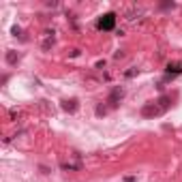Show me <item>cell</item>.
<instances>
[{
  "label": "cell",
  "mask_w": 182,
  "mask_h": 182,
  "mask_svg": "<svg viewBox=\"0 0 182 182\" xmlns=\"http://www.w3.org/2000/svg\"><path fill=\"white\" fill-rule=\"evenodd\" d=\"M163 109L159 107V103H146L144 107H141V116L144 118H154V116H161Z\"/></svg>",
  "instance_id": "1"
},
{
  "label": "cell",
  "mask_w": 182,
  "mask_h": 182,
  "mask_svg": "<svg viewBox=\"0 0 182 182\" xmlns=\"http://www.w3.org/2000/svg\"><path fill=\"white\" fill-rule=\"evenodd\" d=\"M116 26V15L114 13H105L101 19H99V30H114Z\"/></svg>",
  "instance_id": "2"
},
{
  "label": "cell",
  "mask_w": 182,
  "mask_h": 182,
  "mask_svg": "<svg viewBox=\"0 0 182 182\" xmlns=\"http://www.w3.org/2000/svg\"><path fill=\"white\" fill-rule=\"evenodd\" d=\"M122 97H124V88H122V86H116V88L111 90V92H109V99H107V103H111V105L116 107V105H118V103L122 101Z\"/></svg>",
  "instance_id": "3"
},
{
  "label": "cell",
  "mask_w": 182,
  "mask_h": 182,
  "mask_svg": "<svg viewBox=\"0 0 182 182\" xmlns=\"http://www.w3.org/2000/svg\"><path fill=\"white\" fill-rule=\"evenodd\" d=\"M62 109H64V111H69V114H75V111H77V101H75V99H67V101H62Z\"/></svg>",
  "instance_id": "4"
},
{
  "label": "cell",
  "mask_w": 182,
  "mask_h": 182,
  "mask_svg": "<svg viewBox=\"0 0 182 182\" xmlns=\"http://www.w3.org/2000/svg\"><path fill=\"white\" fill-rule=\"evenodd\" d=\"M167 73H169V75L182 73V62H169V64H167Z\"/></svg>",
  "instance_id": "5"
},
{
  "label": "cell",
  "mask_w": 182,
  "mask_h": 182,
  "mask_svg": "<svg viewBox=\"0 0 182 182\" xmlns=\"http://www.w3.org/2000/svg\"><path fill=\"white\" fill-rule=\"evenodd\" d=\"M157 103H159V107H161L163 111H165L167 107H169V105H172V103H169V97H161V99H159Z\"/></svg>",
  "instance_id": "6"
},
{
  "label": "cell",
  "mask_w": 182,
  "mask_h": 182,
  "mask_svg": "<svg viewBox=\"0 0 182 182\" xmlns=\"http://www.w3.org/2000/svg\"><path fill=\"white\" fill-rule=\"evenodd\" d=\"M17 60H19V56L15 54V51H9V54H7V62H9V64H15Z\"/></svg>",
  "instance_id": "7"
},
{
  "label": "cell",
  "mask_w": 182,
  "mask_h": 182,
  "mask_svg": "<svg viewBox=\"0 0 182 182\" xmlns=\"http://www.w3.org/2000/svg\"><path fill=\"white\" fill-rule=\"evenodd\" d=\"M139 9H131V11H129V19H135V15H139Z\"/></svg>",
  "instance_id": "8"
},
{
  "label": "cell",
  "mask_w": 182,
  "mask_h": 182,
  "mask_svg": "<svg viewBox=\"0 0 182 182\" xmlns=\"http://www.w3.org/2000/svg\"><path fill=\"white\" fill-rule=\"evenodd\" d=\"M97 114H99V116H105L107 109H105V107H97Z\"/></svg>",
  "instance_id": "9"
}]
</instances>
